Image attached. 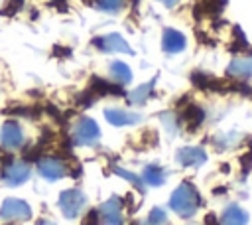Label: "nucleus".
<instances>
[{
	"mask_svg": "<svg viewBox=\"0 0 252 225\" xmlns=\"http://www.w3.org/2000/svg\"><path fill=\"white\" fill-rule=\"evenodd\" d=\"M201 203V197H199V191L189 184V182H183L173 193H171V199H169V205L175 213H179L181 217H191L197 207Z\"/></svg>",
	"mask_w": 252,
	"mask_h": 225,
	"instance_id": "obj_1",
	"label": "nucleus"
},
{
	"mask_svg": "<svg viewBox=\"0 0 252 225\" xmlns=\"http://www.w3.org/2000/svg\"><path fill=\"white\" fill-rule=\"evenodd\" d=\"M87 203V197L81 189H65L59 195V209L65 217H77Z\"/></svg>",
	"mask_w": 252,
	"mask_h": 225,
	"instance_id": "obj_2",
	"label": "nucleus"
},
{
	"mask_svg": "<svg viewBox=\"0 0 252 225\" xmlns=\"http://www.w3.org/2000/svg\"><path fill=\"white\" fill-rule=\"evenodd\" d=\"M100 138V128H98V124L93 120V118H87V116H83V118H79L77 120V124L73 126V140L77 142V144H94L96 140Z\"/></svg>",
	"mask_w": 252,
	"mask_h": 225,
	"instance_id": "obj_3",
	"label": "nucleus"
},
{
	"mask_svg": "<svg viewBox=\"0 0 252 225\" xmlns=\"http://www.w3.org/2000/svg\"><path fill=\"white\" fill-rule=\"evenodd\" d=\"M30 217H32V209L22 199L10 197L0 207V219L4 221H20V219H30Z\"/></svg>",
	"mask_w": 252,
	"mask_h": 225,
	"instance_id": "obj_4",
	"label": "nucleus"
},
{
	"mask_svg": "<svg viewBox=\"0 0 252 225\" xmlns=\"http://www.w3.org/2000/svg\"><path fill=\"white\" fill-rule=\"evenodd\" d=\"M93 43L106 53H134L132 47L126 43V39L118 34H106L102 38H96Z\"/></svg>",
	"mask_w": 252,
	"mask_h": 225,
	"instance_id": "obj_5",
	"label": "nucleus"
},
{
	"mask_svg": "<svg viewBox=\"0 0 252 225\" xmlns=\"http://www.w3.org/2000/svg\"><path fill=\"white\" fill-rule=\"evenodd\" d=\"M0 140L4 144V148L8 150H16L24 144V132H22V126L16 122V120H8L4 122L2 130H0Z\"/></svg>",
	"mask_w": 252,
	"mask_h": 225,
	"instance_id": "obj_6",
	"label": "nucleus"
},
{
	"mask_svg": "<svg viewBox=\"0 0 252 225\" xmlns=\"http://www.w3.org/2000/svg\"><path fill=\"white\" fill-rule=\"evenodd\" d=\"M37 170H39V174H41L45 180H49V182L61 180V178L65 176V172H67L65 164H63L59 158H55V156L41 158V160L37 162Z\"/></svg>",
	"mask_w": 252,
	"mask_h": 225,
	"instance_id": "obj_7",
	"label": "nucleus"
},
{
	"mask_svg": "<svg viewBox=\"0 0 252 225\" xmlns=\"http://www.w3.org/2000/svg\"><path fill=\"white\" fill-rule=\"evenodd\" d=\"M2 178L8 186H20L30 178V166L26 162H8Z\"/></svg>",
	"mask_w": 252,
	"mask_h": 225,
	"instance_id": "obj_8",
	"label": "nucleus"
},
{
	"mask_svg": "<svg viewBox=\"0 0 252 225\" xmlns=\"http://www.w3.org/2000/svg\"><path fill=\"white\" fill-rule=\"evenodd\" d=\"M104 116L114 126H128V124H136L142 120L140 112H132V111H124V109H106Z\"/></svg>",
	"mask_w": 252,
	"mask_h": 225,
	"instance_id": "obj_9",
	"label": "nucleus"
},
{
	"mask_svg": "<svg viewBox=\"0 0 252 225\" xmlns=\"http://www.w3.org/2000/svg\"><path fill=\"white\" fill-rule=\"evenodd\" d=\"M98 215H100V219L106 225H122V205H120V199L112 197V199L104 201Z\"/></svg>",
	"mask_w": 252,
	"mask_h": 225,
	"instance_id": "obj_10",
	"label": "nucleus"
},
{
	"mask_svg": "<svg viewBox=\"0 0 252 225\" xmlns=\"http://www.w3.org/2000/svg\"><path fill=\"white\" fill-rule=\"evenodd\" d=\"M207 156L201 148H195V146H187V148H181L177 152V162L181 166H187V168H197L201 164H205Z\"/></svg>",
	"mask_w": 252,
	"mask_h": 225,
	"instance_id": "obj_11",
	"label": "nucleus"
},
{
	"mask_svg": "<svg viewBox=\"0 0 252 225\" xmlns=\"http://www.w3.org/2000/svg\"><path fill=\"white\" fill-rule=\"evenodd\" d=\"M161 45L167 53H177V51H183L185 49V38L181 32L173 30V28H167L163 32V38H161Z\"/></svg>",
	"mask_w": 252,
	"mask_h": 225,
	"instance_id": "obj_12",
	"label": "nucleus"
},
{
	"mask_svg": "<svg viewBox=\"0 0 252 225\" xmlns=\"http://www.w3.org/2000/svg\"><path fill=\"white\" fill-rule=\"evenodd\" d=\"M248 223V215L244 209H240L236 203L228 205L220 217V225H246Z\"/></svg>",
	"mask_w": 252,
	"mask_h": 225,
	"instance_id": "obj_13",
	"label": "nucleus"
},
{
	"mask_svg": "<svg viewBox=\"0 0 252 225\" xmlns=\"http://www.w3.org/2000/svg\"><path fill=\"white\" fill-rule=\"evenodd\" d=\"M226 73L232 77V79H248L252 77V59L250 57H244V59H234Z\"/></svg>",
	"mask_w": 252,
	"mask_h": 225,
	"instance_id": "obj_14",
	"label": "nucleus"
},
{
	"mask_svg": "<svg viewBox=\"0 0 252 225\" xmlns=\"http://www.w3.org/2000/svg\"><path fill=\"white\" fill-rule=\"evenodd\" d=\"M110 77H112V81L120 87V85L130 83L132 71H130V67H128L124 61H114V63H110Z\"/></svg>",
	"mask_w": 252,
	"mask_h": 225,
	"instance_id": "obj_15",
	"label": "nucleus"
},
{
	"mask_svg": "<svg viewBox=\"0 0 252 225\" xmlns=\"http://www.w3.org/2000/svg\"><path fill=\"white\" fill-rule=\"evenodd\" d=\"M154 83H156V79L152 81V83H144V85H140V87H136L130 95H128V101L132 103V105H144L146 101H148V97L152 95V89H154Z\"/></svg>",
	"mask_w": 252,
	"mask_h": 225,
	"instance_id": "obj_16",
	"label": "nucleus"
},
{
	"mask_svg": "<svg viewBox=\"0 0 252 225\" xmlns=\"http://www.w3.org/2000/svg\"><path fill=\"white\" fill-rule=\"evenodd\" d=\"M144 182L146 184H150V186H161L163 182H165V178H167V174L159 168V166H146V170H144Z\"/></svg>",
	"mask_w": 252,
	"mask_h": 225,
	"instance_id": "obj_17",
	"label": "nucleus"
},
{
	"mask_svg": "<svg viewBox=\"0 0 252 225\" xmlns=\"http://www.w3.org/2000/svg\"><path fill=\"white\" fill-rule=\"evenodd\" d=\"M94 4L98 10L108 12V14H114L124 8V0H94Z\"/></svg>",
	"mask_w": 252,
	"mask_h": 225,
	"instance_id": "obj_18",
	"label": "nucleus"
},
{
	"mask_svg": "<svg viewBox=\"0 0 252 225\" xmlns=\"http://www.w3.org/2000/svg\"><path fill=\"white\" fill-rule=\"evenodd\" d=\"M203 116H205V114H203V111H201L199 107H189V109H185V112H183V118H185L189 124H193V126H195V124L199 126L201 120H203Z\"/></svg>",
	"mask_w": 252,
	"mask_h": 225,
	"instance_id": "obj_19",
	"label": "nucleus"
},
{
	"mask_svg": "<svg viewBox=\"0 0 252 225\" xmlns=\"http://www.w3.org/2000/svg\"><path fill=\"white\" fill-rule=\"evenodd\" d=\"M165 219H167L165 217V211L159 209V207H156L148 215V225H165Z\"/></svg>",
	"mask_w": 252,
	"mask_h": 225,
	"instance_id": "obj_20",
	"label": "nucleus"
},
{
	"mask_svg": "<svg viewBox=\"0 0 252 225\" xmlns=\"http://www.w3.org/2000/svg\"><path fill=\"white\" fill-rule=\"evenodd\" d=\"M116 174H118V176H122V178H126V180H128L130 184H134V186H136L140 191L144 189V186H142L140 178H138V176H134V174H130L128 170H124V168H116Z\"/></svg>",
	"mask_w": 252,
	"mask_h": 225,
	"instance_id": "obj_21",
	"label": "nucleus"
},
{
	"mask_svg": "<svg viewBox=\"0 0 252 225\" xmlns=\"http://www.w3.org/2000/svg\"><path fill=\"white\" fill-rule=\"evenodd\" d=\"M161 120H163V122H167L165 126H167V128H169L171 132H173V130L177 128V116H175L173 112H167V114H161Z\"/></svg>",
	"mask_w": 252,
	"mask_h": 225,
	"instance_id": "obj_22",
	"label": "nucleus"
},
{
	"mask_svg": "<svg viewBox=\"0 0 252 225\" xmlns=\"http://www.w3.org/2000/svg\"><path fill=\"white\" fill-rule=\"evenodd\" d=\"M98 221H100V215L96 211H89L85 221H83V225H98Z\"/></svg>",
	"mask_w": 252,
	"mask_h": 225,
	"instance_id": "obj_23",
	"label": "nucleus"
},
{
	"mask_svg": "<svg viewBox=\"0 0 252 225\" xmlns=\"http://www.w3.org/2000/svg\"><path fill=\"white\" fill-rule=\"evenodd\" d=\"M159 2H161V4H165L167 8H171V6H175L179 0H159Z\"/></svg>",
	"mask_w": 252,
	"mask_h": 225,
	"instance_id": "obj_24",
	"label": "nucleus"
},
{
	"mask_svg": "<svg viewBox=\"0 0 252 225\" xmlns=\"http://www.w3.org/2000/svg\"><path fill=\"white\" fill-rule=\"evenodd\" d=\"M205 223H207V225H217V219H215L213 215H207V219H205Z\"/></svg>",
	"mask_w": 252,
	"mask_h": 225,
	"instance_id": "obj_25",
	"label": "nucleus"
},
{
	"mask_svg": "<svg viewBox=\"0 0 252 225\" xmlns=\"http://www.w3.org/2000/svg\"><path fill=\"white\" fill-rule=\"evenodd\" d=\"M37 225H55V223L49 221V219H41V221H37Z\"/></svg>",
	"mask_w": 252,
	"mask_h": 225,
	"instance_id": "obj_26",
	"label": "nucleus"
},
{
	"mask_svg": "<svg viewBox=\"0 0 252 225\" xmlns=\"http://www.w3.org/2000/svg\"><path fill=\"white\" fill-rule=\"evenodd\" d=\"M250 59H252V57H250Z\"/></svg>",
	"mask_w": 252,
	"mask_h": 225,
	"instance_id": "obj_27",
	"label": "nucleus"
}]
</instances>
